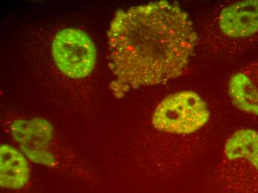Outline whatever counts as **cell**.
<instances>
[{"mask_svg":"<svg viewBox=\"0 0 258 193\" xmlns=\"http://www.w3.org/2000/svg\"><path fill=\"white\" fill-rule=\"evenodd\" d=\"M111 85L116 97L180 76L198 34L188 14L166 1L119 11L108 32Z\"/></svg>","mask_w":258,"mask_h":193,"instance_id":"cell-1","label":"cell"},{"mask_svg":"<svg viewBox=\"0 0 258 193\" xmlns=\"http://www.w3.org/2000/svg\"><path fill=\"white\" fill-rule=\"evenodd\" d=\"M218 178L230 193H258V133L237 130L228 138Z\"/></svg>","mask_w":258,"mask_h":193,"instance_id":"cell-2","label":"cell"},{"mask_svg":"<svg viewBox=\"0 0 258 193\" xmlns=\"http://www.w3.org/2000/svg\"><path fill=\"white\" fill-rule=\"evenodd\" d=\"M210 113L207 103L198 94L184 91L162 100L152 116V125L159 131L189 135L204 126Z\"/></svg>","mask_w":258,"mask_h":193,"instance_id":"cell-3","label":"cell"},{"mask_svg":"<svg viewBox=\"0 0 258 193\" xmlns=\"http://www.w3.org/2000/svg\"><path fill=\"white\" fill-rule=\"evenodd\" d=\"M52 56L58 69L73 79L86 78L97 60L95 45L85 31L64 28L57 33L52 44Z\"/></svg>","mask_w":258,"mask_h":193,"instance_id":"cell-4","label":"cell"},{"mask_svg":"<svg viewBox=\"0 0 258 193\" xmlns=\"http://www.w3.org/2000/svg\"><path fill=\"white\" fill-rule=\"evenodd\" d=\"M11 132L22 151L31 161L43 165H55L54 157L49 151L53 127L48 120L39 117L16 120L11 125Z\"/></svg>","mask_w":258,"mask_h":193,"instance_id":"cell-5","label":"cell"},{"mask_svg":"<svg viewBox=\"0 0 258 193\" xmlns=\"http://www.w3.org/2000/svg\"><path fill=\"white\" fill-rule=\"evenodd\" d=\"M222 32L230 38L246 39L258 33V0L237 2L225 8L219 17Z\"/></svg>","mask_w":258,"mask_h":193,"instance_id":"cell-6","label":"cell"},{"mask_svg":"<svg viewBox=\"0 0 258 193\" xmlns=\"http://www.w3.org/2000/svg\"><path fill=\"white\" fill-rule=\"evenodd\" d=\"M229 94L237 109L258 116V59L233 75Z\"/></svg>","mask_w":258,"mask_h":193,"instance_id":"cell-7","label":"cell"},{"mask_svg":"<svg viewBox=\"0 0 258 193\" xmlns=\"http://www.w3.org/2000/svg\"><path fill=\"white\" fill-rule=\"evenodd\" d=\"M30 178V168L24 155L6 144L0 147V184L2 187L20 189Z\"/></svg>","mask_w":258,"mask_h":193,"instance_id":"cell-8","label":"cell"}]
</instances>
